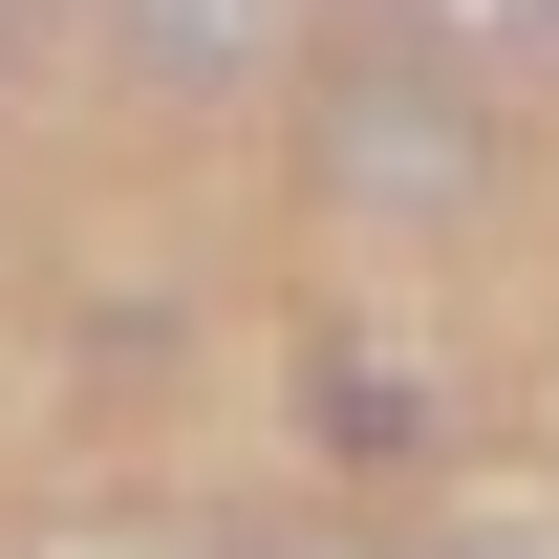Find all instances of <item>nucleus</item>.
I'll use <instances>...</instances> for the list:
<instances>
[{
  "instance_id": "f257e3e1",
  "label": "nucleus",
  "mask_w": 559,
  "mask_h": 559,
  "mask_svg": "<svg viewBox=\"0 0 559 559\" xmlns=\"http://www.w3.org/2000/svg\"><path fill=\"white\" fill-rule=\"evenodd\" d=\"M301 173L345 215H388V237H430V215H474V173H495V108L430 44H345V66L301 86Z\"/></svg>"
},
{
  "instance_id": "f03ea898",
  "label": "nucleus",
  "mask_w": 559,
  "mask_h": 559,
  "mask_svg": "<svg viewBox=\"0 0 559 559\" xmlns=\"http://www.w3.org/2000/svg\"><path fill=\"white\" fill-rule=\"evenodd\" d=\"M108 22H130V66H173V86H237L280 44V0H108Z\"/></svg>"
},
{
  "instance_id": "7ed1b4c3",
  "label": "nucleus",
  "mask_w": 559,
  "mask_h": 559,
  "mask_svg": "<svg viewBox=\"0 0 559 559\" xmlns=\"http://www.w3.org/2000/svg\"><path fill=\"white\" fill-rule=\"evenodd\" d=\"M409 44L452 86H474V66H559V0H409Z\"/></svg>"
},
{
  "instance_id": "20e7f679",
  "label": "nucleus",
  "mask_w": 559,
  "mask_h": 559,
  "mask_svg": "<svg viewBox=\"0 0 559 559\" xmlns=\"http://www.w3.org/2000/svg\"><path fill=\"white\" fill-rule=\"evenodd\" d=\"M323 430H366V452H409L430 409H409V388H388V366H345V345H323Z\"/></svg>"
},
{
  "instance_id": "39448f33",
  "label": "nucleus",
  "mask_w": 559,
  "mask_h": 559,
  "mask_svg": "<svg viewBox=\"0 0 559 559\" xmlns=\"http://www.w3.org/2000/svg\"><path fill=\"white\" fill-rule=\"evenodd\" d=\"M66 559H151V538H66Z\"/></svg>"
}]
</instances>
